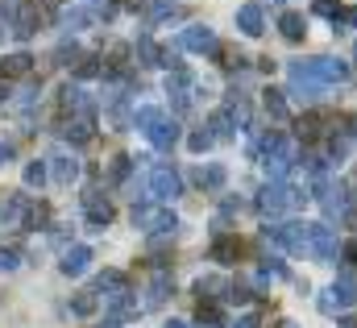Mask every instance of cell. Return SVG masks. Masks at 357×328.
Listing matches in <instances>:
<instances>
[{
	"instance_id": "obj_1",
	"label": "cell",
	"mask_w": 357,
	"mask_h": 328,
	"mask_svg": "<svg viewBox=\"0 0 357 328\" xmlns=\"http://www.w3.org/2000/svg\"><path fill=\"white\" fill-rule=\"evenodd\" d=\"M133 125L146 133V142H150L154 150H171V146L178 142V125L162 112V108H150V104L137 108V112H133Z\"/></svg>"
},
{
	"instance_id": "obj_2",
	"label": "cell",
	"mask_w": 357,
	"mask_h": 328,
	"mask_svg": "<svg viewBox=\"0 0 357 328\" xmlns=\"http://www.w3.org/2000/svg\"><path fill=\"white\" fill-rule=\"evenodd\" d=\"M307 195L295 187V183H274L270 179L266 187L258 191V212L262 216H282V212H291V208H299Z\"/></svg>"
},
{
	"instance_id": "obj_3",
	"label": "cell",
	"mask_w": 357,
	"mask_h": 328,
	"mask_svg": "<svg viewBox=\"0 0 357 328\" xmlns=\"http://www.w3.org/2000/svg\"><path fill=\"white\" fill-rule=\"evenodd\" d=\"M287 80H291V91H287V96H295L299 104H316V100L324 96V83L312 75L307 59H295V63H287Z\"/></svg>"
},
{
	"instance_id": "obj_4",
	"label": "cell",
	"mask_w": 357,
	"mask_h": 328,
	"mask_svg": "<svg viewBox=\"0 0 357 328\" xmlns=\"http://www.w3.org/2000/svg\"><path fill=\"white\" fill-rule=\"evenodd\" d=\"M133 229H142V233H175L178 229V216L171 208H162V204H133Z\"/></svg>"
},
{
	"instance_id": "obj_5",
	"label": "cell",
	"mask_w": 357,
	"mask_h": 328,
	"mask_svg": "<svg viewBox=\"0 0 357 328\" xmlns=\"http://www.w3.org/2000/svg\"><path fill=\"white\" fill-rule=\"evenodd\" d=\"M337 229L333 225H312V249H307V258L312 262H324V266H333V258H337Z\"/></svg>"
},
{
	"instance_id": "obj_6",
	"label": "cell",
	"mask_w": 357,
	"mask_h": 328,
	"mask_svg": "<svg viewBox=\"0 0 357 328\" xmlns=\"http://www.w3.org/2000/svg\"><path fill=\"white\" fill-rule=\"evenodd\" d=\"M178 191H183V179H178L175 166H154V170H150V195H154L158 204L175 200Z\"/></svg>"
},
{
	"instance_id": "obj_7",
	"label": "cell",
	"mask_w": 357,
	"mask_h": 328,
	"mask_svg": "<svg viewBox=\"0 0 357 328\" xmlns=\"http://www.w3.org/2000/svg\"><path fill=\"white\" fill-rule=\"evenodd\" d=\"M307 67H312V75L324 83V87H333V83H345V80H349V63H341V59H328V54H320V59H307Z\"/></svg>"
},
{
	"instance_id": "obj_8",
	"label": "cell",
	"mask_w": 357,
	"mask_h": 328,
	"mask_svg": "<svg viewBox=\"0 0 357 328\" xmlns=\"http://www.w3.org/2000/svg\"><path fill=\"white\" fill-rule=\"evenodd\" d=\"M25 221H29V200L25 195H4L0 200V229H25Z\"/></svg>"
},
{
	"instance_id": "obj_9",
	"label": "cell",
	"mask_w": 357,
	"mask_h": 328,
	"mask_svg": "<svg viewBox=\"0 0 357 328\" xmlns=\"http://www.w3.org/2000/svg\"><path fill=\"white\" fill-rule=\"evenodd\" d=\"M178 42H183L187 50H195V54H216V50H220V42H216V33H212L208 25H187Z\"/></svg>"
},
{
	"instance_id": "obj_10",
	"label": "cell",
	"mask_w": 357,
	"mask_h": 328,
	"mask_svg": "<svg viewBox=\"0 0 357 328\" xmlns=\"http://www.w3.org/2000/svg\"><path fill=\"white\" fill-rule=\"evenodd\" d=\"M328 295H333V304H337V312H345V308H354V304H357V283H354V270H341V274L333 278V287H328Z\"/></svg>"
},
{
	"instance_id": "obj_11",
	"label": "cell",
	"mask_w": 357,
	"mask_h": 328,
	"mask_svg": "<svg viewBox=\"0 0 357 328\" xmlns=\"http://www.w3.org/2000/svg\"><path fill=\"white\" fill-rule=\"evenodd\" d=\"M84 208H88V225L91 229H104V225H112V216H116L112 204L100 200V191H88V195H84Z\"/></svg>"
},
{
	"instance_id": "obj_12",
	"label": "cell",
	"mask_w": 357,
	"mask_h": 328,
	"mask_svg": "<svg viewBox=\"0 0 357 328\" xmlns=\"http://www.w3.org/2000/svg\"><path fill=\"white\" fill-rule=\"evenodd\" d=\"M167 295H171V274H167V270H158V274L150 278V287H146L142 308H146V312H154V308H162V304H167Z\"/></svg>"
},
{
	"instance_id": "obj_13",
	"label": "cell",
	"mask_w": 357,
	"mask_h": 328,
	"mask_svg": "<svg viewBox=\"0 0 357 328\" xmlns=\"http://www.w3.org/2000/svg\"><path fill=\"white\" fill-rule=\"evenodd\" d=\"M237 29H241L245 38H258V33L266 29V21H262V4H241V8H237Z\"/></svg>"
},
{
	"instance_id": "obj_14",
	"label": "cell",
	"mask_w": 357,
	"mask_h": 328,
	"mask_svg": "<svg viewBox=\"0 0 357 328\" xmlns=\"http://www.w3.org/2000/svg\"><path fill=\"white\" fill-rule=\"evenodd\" d=\"M125 291H129V278H125L121 270H104V274L96 278V295H104V304L116 299V295H125Z\"/></svg>"
},
{
	"instance_id": "obj_15",
	"label": "cell",
	"mask_w": 357,
	"mask_h": 328,
	"mask_svg": "<svg viewBox=\"0 0 357 328\" xmlns=\"http://www.w3.org/2000/svg\"><path fill=\"white\" fill-rule=\"evenodd\" d=\"M50 174H54L59 187H71V183L79 179V163H75L71 154H54V158H50Z\"/></svg>"
},
{
	"instance_id": "obj_16",
	"label": "cell",
	"mask_w": 357,
	"mask_h": 328,
	"mask_svg": "<svg viewBox=\"0 0 357 328\" xmlns=\"http://www.w3.org/2000/svg\"><path fill=\"white\" fill-rule=\"evenodd\" d=\"M88 266H91V246H71L63 253V274L75 278V274H84Z\"/></svg>"
},
{
	"instance_id": "obj_17",
	"label": "cell",
	"mask_w": 357,
	"mask_h": 328,
	"mask_svg": "<svg viewBox=\"0 0 357 328\" xmlns=\"http://www.w3.org/2000/svg\"><path fill=\"white\" fill-rule=\"evenodd\" d=\"M225 179H229V174H225V166H220V163H208V166H199V170H195V183H199L204 191H220V187H225Z\"/></svg>"
},
{
	"instance_id": "obj_18",
	"label": "cell",
	"mask_w": 357,
	"mask_h": 328,
	"mask_svg": "<svg viewBox=\"0 0 357 328\" xmlns=\"http://www.w3.org/2000/svg\"><path fill=\"white\" fill-rule=\"evenodd\" d=\"M63 133H67V142H75V146H88L91 133H96V125H91V117H71Z\"/></svg>"
},
{
	"instance_id": "obj_19",
	"label": "cell",
	"mask_w": 357,
	"mask_h": 328,
	"mask_svg": "<svg viewBox=\"0 0 357 328\" xmlns=\"http://www.w3.org/2000/svg\"><path fill=\"white\" fill-rule=\"evenodd\" d=\"M278 29H282L287 42H303V33H307V25H303L299 13H282V17H278Z\"/></svg>"
},
{
	"instance_id": "obj_20",
	"label": "cell",
	"mask_w": 357,
	"mask_h": 328,
	"mask_svg": "<svg viewBox=\"0 0 357 328\" xmlns=\"http://www.w3.org/2000/svg\"><path fill=\"white\" fill-rule=\"evenodd\" d=\"M162 46L154 42V38H137V59H142V67H162Z\"/></svg>"
},
{
	"instance_id": "obj_21",
	"label": "cell",
	"mask_w": 357,
	"mask_h": 328,
	"mask_svg": "<svg viewBox=\"0 0 357 328\" xmlns=\"http://www.w3.org/2000/svg\"><path fill=\"white\" fill-rule=\"evenodd\" d=\"M208 129H212V137H233V133H237V121H233L229 108H220V112H212Z\"/></svg>"
},
{
	"instance_id": "obj_22",
	"label": "cell",
	"mask_w": 357,
	"mask_h": 328,
	"mask_svg": "<svg viewBox=\"0 0 357 328\" xmlns=\"http://www.w3.org/2000/svg\"><path fill=\"white\" fill-rule=\"evenodd\" d=\"M13 33L17 38H33L38 33V8H21L17 21H13Z\"/></svg>"
},
{
	"instance_id": "obj_23",
	"label": "cell",
	"mask_w": 357,
	"mask_h": 328,
	"mask_svg": "<svg viewBox=\"0 0 357 328\" xmlns=\"http://www.w3.org/2000/svg\"><path fill=\"white\" fill-rule=\"evenodd\" d=\"M220 291H229V283L216 278V274H208V278L195 283V295H199V299H220Z\"/></svg>"
},
{
	"instance_id": "obj_24",
	"label": "cell",
	"mask_w": 357,
	"mask_h": 328,
	"mask_svg": "<svg viewBox=\"0 0 357 328\" xmlns=\"http://www.w3.org/2000/svg\"><path fill=\"white\" fill-rule=\"evenodd\" d=\"M91 21H96V13L84 8V4H75V8L63 13V25H67V29H84V25H91Z\"/></svg>"
},
{
	"instance_id": "obj_25",
	"label": "cell",
	"mask_w": 357,
	"mask_h": 328,
	"mask_svg": "<svg viewBox=\"0 0 357 328\" xmlns=\"http://www.w3.org/2000/svg\"><path fill=\"white\" fill-rule=\"evenodd\" d=\"M287 91H274V87H266V112L274 117V121H287L291 117V108H287V100H282Z\"/></svg>"
},
{
	"instance_id": "obj_26",
	"label": "cell",
	"mask_w": 357,
	"mask_h": 328,
	"mask_svg": "<svg viewBox=\"0 0 357 328\" xmlns=\"http://www.w3.org/2000/svg\"><path fill=\"white\" fill-rule=\"evenodd\" d=\"M237 258V237H216L212 241V262H233Z\"/></svg>"
},
{
	"instance_id": "obj_27",
	"label": "cell",
	"mask_w": 357,
	"mask_h": 328,
	"mask_svg": "<svg viewBox=\"0 0 357 328\" xmlns=\"http://www.w3.org/2000/svg\"><path fill=\"white\" fill-rule=\"evenodd\" d=\"M96 308H100V295H96V291H79V295L71 299V312H75V316H91Z\"/></svg>"
},
{
	"instance_id": "obj_28",
	"label": "cell",
	"mask_w": 357,
	"mask_h": 328,
	"mask_svg": "<svg viewBox=\"0 0 357 328\" xmlns=\"http://www.w3.org/2000/svg\"><path fill=\"white\" fill-rule=\"evenodd\" d=\"M29 63H33L29 54H8L0 67H4V75H29Z\"/></svg>"
},
{
	"instance_id": "obj_29",
	"label": "cell",
	"mask_w": 357,
	"mask_h": 328,
	"mask_svg": "<svg viewBox=\"0 0 357 328\" xmlns=\"http://www.w3.org/2000/svg\"><path fill=\"white\" fill-rule=\"evenodd\" d=\"M38 91H42L38 83H25V87L17 91V100H13V108H17V112H25V108H33V104H38Z\"/></svg>"
},
{
	"instance_id": "obj_30",
	"label": "cell",
	"mask_w": 357,
	"mask_h": 328,
	"mask_svg": "<svg viewBox=\"0 0 357 328\" xmlns=\"http://www.w3.org/2000/svg\"><path fill=\"white\" fill-rule=\"evenodd\" d=\"M129 170H133V158H125V154H116L112 166H108V174H112V183H121V179H129Z\"/></svg>"
},
{
	"instance_id": "obj_31",
	"label": "cell",
	"mask_w": 357,
	"mask_h": 328,
	"mask_svg": "<svg viewBox=\"0 0 357 328\" xmlns=\"http://www.w3.org/2000/svg\"><path fill=\"white\" fill-rule=\"evenodd\" d=\"M46 183V163H29L25 166V187H42Z\"/></svg>"
},
{
	"instance_id": "obj_32",
	"label": "cell",
	"mask_w": 357,
	"mask_h": 328,
	"mask_svg": "<svg viewBox=\"0 0 357 328\" xmlns=\"http://www.w3.org/2000/svg\"><path fill=\"white\" fill-rule=\"evenodd\" d=\"M212 142H216V137H212V133H208V129H195V133H191V137H187V146H191V150H195V154H204V150H208V146H212Z\"/></svg>"
},
{
	"instance_id": "obj_33",
	"label": "cell",
	"mask_w": 357,
	"mask_h": 328,
	"mask_svg": "<svg viewBox=\"0 0 357 328\" xmlns=\"http://www.w3.org/2000/svg\"><path fill=\"white\" fill-rule=\"evenodd\" d=\"M171 13H175L171 0H154V4H150V21H162V17H171Z\"/></svg>"
},
{
	"instance_id": "obj_34",
	"label": "cell",
	"mask_w": 357,
	"mask_h": 328,
	"mask_svg": "<svg viewBox=\"0 0 357 328\" xmlns=\"http://www.w3.org/2000/svg\"><path fill=\"white\" fill-rule=\"evenodd\" d=\"M46 221H50V208H46V204L29 208V225H33V229H38V225H46Z\"/></svg>"
},
{
	"instance_id": "obj_35",
	"label": "cell",
	"mask_w": 357,
	"mask_h": 328,
	"mask_svg": "<svg viewBox=\"0 0 357 328\" xmlns=\"http://www.w3.org/2000/svg\"><path fill=\"white\" fill-rule=\"evenodd\" d=\"M17 266H21V258H17L13 249H0V270L8 274V270H17Z\"/></svg>"
},
{
	"instance_id": "obj_36",
	"label": "cell",
	"mask_w": 357,
	"mask_h": 328,
	"mask_svg": "<svg viewBox=\"0 0 357 328\" xmlns=\"http://www.w3.org/2000/svg\"><path fill=\"white\" fill-rule=\"evenodd\" d=\"M75 71H79L84 80H91V75H100V63H96V59H79V67H75Z\"/></svg>"
},
{
	"instance_id": "obj_37",
	"label": "cell",
	"mask_w": 357,
	"mask_h": 328,
	"mask_svg": "<svg viewBox=\"0 0 357 328\" xmlns=\"http://www.w3.org/2000/svg\"><path fill=\"white\" fill-rule=\"evenodd\" d=\"M316 13H320V17H341V8H337L333 0H316Z\"/></svg>"
},
{
	"instance_id": "obj_38",
	"label": "cell",
	"mask_w": 357,
	"mask_h": 328,
	"mask_svg": "<svg viewBox=\"0 0 357 328\" xmlns=\"http://www.w3.org/2000/svg\"><path fill=\"white\" fill-rule=\"evenodd\" d=\"M233 328H258V316H254V312H245V316H237V320H233Z\"/></svg>"
},
{
	"instance_id": "obj_39",
	"label": "cell",
	"mask_w": 357,
	"mask_h": 328,
	"mask_svg": "<svg viewBox=\"0 0 357 328\" xmlns=\"http://www.w3.org/2000/svg\"><path fill=\"white\" fill-rule=\"evenodd\" d=\"M8 158H13V146H8V142H0V166L8 163Z\"/></svg>"
},
{
	"instance_id": "obj_40",
	"label": "cell",
	"mask_w": 357,
	"mask_h": 328,
	"mask_svg": "<svg viewBox=\"0 0 357 328\" xmlns=\"http://www.w3.org/2000/svg\"><path fill=\"white\" fill-rule=\"evenodd\" d=\"M345 21H349V25H357V8H349V13H345Z\"/></svg>"
},
{
	"instance_id": "obj_41",
	"label": "cell",
	"mask_w": 357,
	"mask_h": 328,
	"mask_svg": "<svg viewBox=\"0 0 357 328\" xmlns=\"http://www.w3.org/2000/svg\"><path fill=\"white\" fill-rule=\"evenodd\" d=\"M162 328H187V325H183V320H167Z\"/></svg>"
},
{
	"instance_id": "obj_42",
	"label": "cell",
	"mask_w": 357,
	"mask_h": 328,
	"mask_svg": "<svg viewBox=\"0 0 357 328\" xmlns=\"http://www.w3.org/2000/svg\"><path fill=\"white\" fill-rule=\"evenodd\" d=\"M341 328H357V320H349V316H345V320H341Z\"/></svg>"
},
{
	"instance_id": "obj_43",
	"label": "cell",
	"mask_w": 357,
	"mask_h": 328,
	"mask_svg": "<svg viewBox=\"0 0 357 328\" xmlns=\"http://www.w3.org/2000/svg\"><path fill=\"white\" fill-rule=\"evenodd\" d=\"M104 328H121V320H108V325H104Z\"/></svg>"
},
{
	"instance_id": "obj_44",
	"label": "cell",
	"mask_w": 357,
	"mask_h": 328,
	"mask_svg": "<svg viewBox=\"0 0 357 328\" xmlns=\"http://www.w3.org/2000/svg\"><path fill=\"white\" fill-rule=\"evenodd\" d=\"M125 4H133V8H142V0H125Z\"/></svg>"
},
{
	"instance_id": "obj_45",
	"label": "cell",
	"mask_w": 357,
	"mask_h": 328,
	"mask_svg": "<svg viewBox=\"0 0 357 328\" xmlns=\"http://www.w3.org/2000/svg\"><path fill=\"white\" fill-rule=\"evenodd\" d=\"M4 96H8V91H4V83H0V104H4Z\"/></svg>"
},
{
	"instance_id": "obj_46",
	"label": "cell",
	"mask_w": 357,
	"mask_h": 328,
	"mask_svg": "<svg viewBox=\"0 0 357 328\" xmlns=\"http://www.w3.org/2000/svg\"><path fill=\"white\" fill-rule=\"evenodd\" d=\"M278 4H282V0H278Z\"/></svg>"
}]
</instances>
